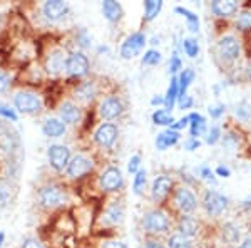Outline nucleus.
Segmentation results:
<instances>
[{
	"label": "nucleus",
	"instance_id": "864d4df0",
	"mask_svg": "<svg viewBox=\"0 0 251 248\" xmlns=\"http://www.w3.org/2000/svg\"><path fill=\"white\" fill-rule=\"evenodd\" d=\"M144 248H166V247L161 242H157V240L149 238V240H146V242H144Z\"/></svg>",
	"mask_w": 251,
	"mask_h": 248
},
{
	"label": "nucleus",
	"instance_id": "1a4fd4ad",
	"mask_svg": "<svg viewBox=\"0 0 251 248\" xmlns=\"http://www.w3.org/2000/svg\"><path fill=\"white\" fill-rule=\"evenodd\" d=\"M92 169H94V161L91 158L84 156V154H77L69 163L66 173L71 180H79V178L86 176L87 173H91Z\"/></svg>",
	"mask_w": 251,
	"mask_h": 248
},
{
	"label": "nucleus",
	"instance_id": "c756f323",
	"mask_svg": "<svg viewBox=\"0 0 251 248\" xmlns=\"http://www.w3.org/2000/svg\"><path fill=\"white\" fill-rule=\"evenodd\" d=\"M164 3L161 0H148L144 2V20L146 22H151L159 15L161 9H163Z\"/></svg>",
	"mask_w": 251,
	"mask_h": 248
},
{
	"label": "nucleus",
	"instance_id": "ea45409f",
	"mask_svg": "<svg viewBox=\"0 0 251 248\" xmlns=\"http://www.w3.org/2000/svg\"><path fill=\"white\" fill-rule=\"evenodd\" d=\"M198 176H200L201 180L211 183V185H214V183H216V176H214V171H211V168H208V166H200V169H198Z\"/></svg>",
	"mask_w": 251,
	"mask_h": 248
},
{
	"label": "nucleus",
	"instance_id": "c9c22d12",
	"mask_svg": "<svg viewBox=\"0 0 251 248\" xmlns=\"http://www.w3.org/2000/svg\"><path fill=\"white\" fill-rule=\"evenodd\" d=\"M146 183H148V173H146V169L141 168L139 171L134 174V183H132V190H134L136 194H141L146 186Z\"/></svg>",
	"mask_w": 251,
	"mask_h": 248
},
{
	"label": "nucleus",
	"instance_id": "f03ea898",
	"mask_svg": "<svg viewBox=\"0 0 251 248\" xmlns=\"http://www.w3.org/2000/svg\"><path fill=\"white\" fill-rule=\"evenodd\" d=\"M203 210L206 211V215L211 218H218L228 210V205H229V200L225 196L223 193L216 190H206L204 194H203Z\"/></svg>",
	"mask_w": 251,
	"mask_h": 248
},
{
	"label": "nucleus",
	"instance_id": "39448f33",
	"mask_svg": "<svg viewBox=\"0 0 251 248\" xmlns=\"http://www.w3.org/2000/svg\"><path fill=\"white\" fill-rule=\"evenodd\" d=\"M39 200L44 206H47V208H55V206H60L66 203L67 194L62 186L49 185V186H44V188L39 191Z\"/></svg>",
	"mask_w": 251,
	"mask_h": 248
},
{
	"label": "nucleus",
	"instance_id": "a878e982",
	"mask_svg": "<svg viewBox=\"0 0 251 248\" xmlns=\"http://www.w3.org/2000/svg\"><path fill=\"white\" fill-rule=\"evenodd\" d=\"M174 12H176V14H181L186 19L189 32H193V34H198V32H200V17H198L194 12L184 9V7H174Z\"/></svg>",
	"mask_w": 251,
	"mask_h": 248
},
{
	"label": "nucleus",
	"instance_id": "2f4dec72",
	"mask_svg": "<svg viewBox=\"0 0 251 248\" xmlns=\"http://www.w3.org/2000/svg\"><path fill=\"white\" fill-rule=\"evenodd\" d=\"M181 49H183L184 54L191 59H194L198 54H200V44H198V40L193 37H184L181 40Z\"/></svg>",
	"mask_w": 251,
	"mask_h": 248
},
{
	"label": "nucleus",
	"instance_id": "603ef678",
	"mask_svg": "<svg viewBox=\"0 0 251 248\" xmlns=\"http://www.w3.org/2000/svg\"><path fill=\"white\" fill-rule=\"evenodd\" d=\"M10 84V79L7 74H3V72H0V92L7 91V87H9Z\"/></svg>",
	"mask_w": 251,
	"mask_h": 248
},
{
	"label": "nucleus",
	"instance_id": "7ed1b4c3",
	"mask_svg": "<svg viewBox=\"0 0 251 248\" xmlns=\"http://www.w3.org/2000/svg\"><path fill=\"white\" fill-rule=\"evenodd\" d=\"M216 54L223 62L229 64L240 59L241 55V44L234 35H221L216 42Z\"/></svg>",
	"mask_w": 251,
	"mask_h": 248
},
{
	"label": "nucleus",
	"instance_id": "9d476101",
	"mask_svg": "<svg viewBox=\"0 0 251 248\" xmlns=\"http://www.w3.org/2000/svg\"><path fill=\"white\" fill-rule=\"evenodd\" d=\"M99 185L104 191H109V193L119 191L124 185V178H123L121 169L116 168V166H111V168L104 169L99 176Z\"/></svg>",
	"mask_w": 251,
	"mask_h": 248
},
{
	"label": "nucleus",
	"instance_id": "052dcab7",
	"mask_svg": "<svg viewBox=\"0 0 251 248\" xmlns=\"http://www.w3.org/2000/svg\"><path fill=\"white\" fill-rule=\"evenodd\" d=\"M248 72H250V76H251V62H250V66H248Z\"/></svg>",
	"mask_w": 251,
	"mask_h": 248
},
{
	"label": "nucleus",
	"instance_id": "f257e3e1",
	"mask_svg": "<svg viewBox=\"0 0 251 248\" xmlns=\"http://www.w3.org/2000/svg\"><path fill=\"white\" fill-rule=\"evenodd\" d=\"M169 226H171V218H169V215L166 211L159 208L148 211L143 218V228L149 235L166 233L169 230Z\"/></svg>",
	"mask_w": 251,
	"mask_h": 248
},
{
	"label": "nucleus",
	"instance_id": "a19ab883",
	"mask_svg": "<svg viewBox=\"0 0 251 248\" xmlns=\"http://www.w3.org/2000/svg\"><path fill=\"white\" fill-rule=\"evenodd\" d=\"M226 112V106L220 103V104H213L208 108V114L213 117V119H220L221 116H225Z\"/></svg>",
	"mask_w": 251,
	"mask_h": 248
},
{
	"label": "nucleus",
	"instance_id": "f8f14e48",
	"mask_svg": "<svg viewBox=\"0 0 251 248\" xmlns=\"http://www.w3.org/2000/svg\"><path fill=\"white\" fill-rule=\"evenodd\" d=\"M123 112H124V104L117 96H107L106 99H102V103L99 106V114L106 121L117 119V117L123 116Z\"/></svg>",
	"mask_w": 251,
	"mask_h": 248
},
{
	"label": "nucleus",
	"instance_id": "9b49d317",
	"mask_svg": "<svg viewBox=\"0 0 251 248\" xmlns=\"http://www.w3.org/2000/svg\"><path fill=\"white\" fill-rule=\"evenodd\" d=\"M66 72L71 77H82L89 72V59L84 52H72L67 55Z\"/></svg>",
	"mask_w": 251,
	"mask_h": 248
},
{
	"label": "nucleus",
	"instance_id": "8fccbe9b",
	"mask_svg": "<svg viewBox=\"0 0 251 248\" xmlns=\"http://www.w3.org/2000/svg\"><path fill=\"white\" fill-rule=\"evenodd\" d=\"M22 248H44V245L35 238H27V240H24Z\"/></svg>",
	"mask_w": 251,
	"mask_h": 248
},
{
	"label": "nucleus",
	"instance_id": "c03bdc74",
	"mask_svg": "<svg viewBox=\"0 0 251 248\" xmlns=\"http://www.w3.org/2000/svg\"><path fill=\"white\" fill-rule=\"evenodd\" d=\"M201 148V141L200 139H194V138H188L184 141V149L186 151H196V149Z\"/></svg>",
	"mask_w": 251,
	"mask_h": 248
},
{
	"label": "nucleus",
	"instance_id": "3c124183",
	"mask_svg": "<svg viewBox=\"0 0 251 248\" xmlns=\"http://www.w3.org/2000/svg\"><path fill=\"white\" fill-rule=\"evenodd\" d=\"M214 174H218V176H221V178H229V176H231V169H229L228 166L220 165L216 168V171H214Z\"/></svg>",
	"mask_w": 251,
	"mask_h": 248
},
{
	"label": "nucleus",
	"instance_id": "4d7b16f0",
	"mask_svg": "<svg viewBox=\"0 0 251 248\" xmlns=\"http://www.w3.org/2000/svg\"><path fill=\"white\" fill-rule=\"evenodd\" d=\"M238 248H251V237H246V238L240 243V247H238Z\"/></svg>",
	"mask_w": 251,
	"mask_h": 248
},
{
	"label": "nucleus",
	"instance_id": "4468645a",
	"mask_svg": "<svg viewBox=\"0 0 251 248\" xmlns=\"http://www.w3.org/2000/svg\"><path fill=\"white\" fill-rule=\"evenodd\" d=\"M174 186V181L171 176H168V174H161V176H157L154 181H152V186H151V196L152 200L156 203H161L164 201L166 198L169 196V193H171Z\"/></svg>",
	"mask_w": 251,
	"mask_h": 248
},
{
	"label": "nucleus",
	"instance_id": "f3484780",
	"mask_svg": "<svg viewBox=\"0 0 251 248\" xmlns=\"http://www.w3.org/2000/svg\"><path fill=\"white\" fill-rule=\"evenodd\" d=\"M59 116H60V121H62L64 124H69V126H74L77 124L80 121V109L79 106H75L74 103H71V101H66V103L60 104L59 108Z\"/></svg>",
	"mask_w": 251,
	"mask_h": 248
},
{
	"label": "nucleus",
	"instance_id": "2eb2a0df",
	"mask_svg": "<svg viewBox=\"0 0 251 248\" xmlns=\"http://www.w3.org/2000/svg\"><path fill=\"white\" fill-rule=\"evenodd\" d=\"M42 12L47 20L59 22V20H62L69 14V3L62 2V0H49V2L44 3Z\"/></svg>",
	"mask_w": 251,
	"mask_h": 248
},
{
	"label": "nucleus",
	"instance_id": "cd10ccee",
	"mask_svg": "<svg viewBox=\"0 0 251 248\" xmlns=\"http://www.w3.org/2000/svg\"><path fill=\"white\" fill-rule=\"evenodd\" d=\"M96 86L94 83H91V81H86V83H80L77 87H75V96L79 97L80 101H84V103H91L92 99L96 97Z\"/></svg>",
	"mask_w": 251,
	"mask_h": 248
},
{
	"label": "nucleus",
	"instance_id": "a211bd4d",
	"mask_svg": "<svg viewBox=\"0 0 251 248\" xmlns=\"http://www.w3.org/2000/svg\"><path fill=\"white\" fill-rule=\"evenodd\" d=\"M177 233L183 235V237L193 238L200 233V221L196 218L191 217V215H183L177 220Z\"/></svg>",
	"mask_w": 251,
	"mask_h": 248
},
{
	"label": "nucleus",
	"instance_id": "dca6fc26",
	"mask_svg": "<svg viewBox=\"0 0 251 248\" xmlns=\"http://www.w3.org/2000/svg\"><path fill=\"white\" fill-rule=\"evenodd\" d=\"M240 9L236 0H214L211 2V12L220 19H229Z\"/></svg>",
	"mask_w": 251,
	"mask_h": 248
},
{
	"label": "nucleus",
	"instance_id": "680f3d73",
	"mask_svg": "<svg viewBox=\"0 0 251 248\" xmlns=\"http://www.w3.org/2000/svg\"><path fill=\"white\" fill-rule=\"evenodd\" d=\"M0 20H2V19H0Z\"/></svg>",
	"mask_w": 251,
	"mask_h": 248
},
{
	"label": "nucleus",
	"instance_id": "4be33fe9",
	"mask_svg": "<svg viewBox=\"0 0 251 248\" xmlns=\"http://www.w3.org/2000/svg\"><path fill=\"white\" fill-rule=\"evenodd\" d=\"M221 238L226 245H238L241 240V228L234 221H228L221 226Z\"/></svg>",
	"mask_w": 251,
	"mask_h": 248
},
{
	"label": "nucleus",
	"instance_id": "aec40b11",
	"mask_svg": "<svg viewBox=\"0 0 251 248\" xmlns=\"http://www.w3.org/2000/svg\"><path fill=\"white\" fill-rule=\"evenodd\" d=\"M179 139H181V133L174 131V129H171V128H168L166 131L157 134L156 148L159 149V151H166L168 148H171V146L179 143Z\"/></svg>",
	"mask_w": 251,
	"mask_h": 248
},
{
	"label": "nucleus",
	"instance_id": "4c0bfd02",
	"mask_svg": "<svg viewBox=\"0 0 251 248\" xmlns=\"http://www.w3.org/2000/svg\"><path fill=\"white\" fill-rule=\"evenodd\" d=\"M181 71H183V60H181L177 51H174L173 55H171V60H169V74L174 77L177 72H181Z\"/></svg>",
	"mask_w": 251,
	"mask_h": 248
},
{
	"label": "nucleus",
	"instance_id": "5fc2aeb1",
	"mask_svg": "<svg viewBox=\"0 0 251 248\" xmlns=\"http://www.w3.org/2000/svg\"><path fill=\"white\" fill-rule=\"evenodd\" d=\"M7 200H9V191L3 188V186H0V205H5Z\"/></svg>",
	"mask_w": 251,
	"mask_h": 248
},
{
	"label": "nucleus",
	"instance_id": "13d9d810",
	"mask_svg": "<svg viewBox=\"0 0 251 248\" xmlns=\"http://www.w3.org/2000/svg\"><path fill=\"white\" fill-rule=\"evenodd\" d=\"M3 238H5V235H3L2 231H0V247H2V243H3Z\"/></svg>",
	"mask_w": 251,
	"mask_h": 248
},
{
	"label": "nucleus",
	"instance_id": "6e6552de",
	"mask_svg": "<svg viewBox=\"0 0 251 248\" xmlns=\"http://www.w3.org/2000/svg\"><path fill=\"white\" fill-rule=\"evenodd\" d=\"M47 158L55 171H64L71 163V149L64 144H52L47 151Z\"/></svg>",
	"mask_w": 251,
	"mask_h": 248
},
{
	"label": "nucleus",
	"instance_id": "49530a36",
	"mask_svg": "<svg viewBox=\"0 0 251 248\" xmlns=\"http://www.w3.org/2000/svg\"><path fill=\"white\" fill-rule=\"evenodd\" d=\"M77 40H79V46H80V47H84V49H86V47H91V37H89L87 32L84 30V29L79 32Z\"/></svg>",
	"mask_w": 251,
	"mask_h": 248
},
{
	"label": "nucleus",
	"instance_id": "b1692460",
	"mask_svg": "<svg viewBox=\"0 0 251 248\" xmlns=\"http://www.w3.org/2000/svg\"><path fill=\"white\" fill-rule=\"evenodd\" d=\"M177 97H179V84H177V76L171 77V83L168 86V91L164 94V106H166V111L171 112L174 109V106L177 104Z\"/></svg>",
	"mask_w": 251,
	"mask_h": 248
},
{
	"label": "nucleus",
	"instance_id": "6ab92c4d",
	"mask_svg": "<svg viewBox=\"0 0 251 248\" xmlns=\"http://www.w3.org/2000/svg\"><path fill=\"white\" fill-rule=\"evenodd\" d=\"M189 119V138H194V139H200V136H204L206 131H208V123H206V117L200 112H191L188 114Z\"/></svg>",
	"mask_w": 251,
	"mask_h": 248
},
{
	"label": "nucleus",
	"instance_id": "393cba45",
	"mask_svg": "<svg viewBox=\"0 0 251 248\" xmlns=\"http://www.w3.org/2000/svg\"><path fill=\"white\" fill-rule=\"evenodd\" d=\"M42 131L49 138H60L64 133H66V124H64L60 119L50 117V119H47L46 123H44Z\"/></svg>",
	"mask_w": 251,
	"mask_h": 248
},
{
	"label": "nucleus",
	"instance_id": "ddd939ff",
	"mask_svg": "<svg viewBox=\"0 0 251 248\" xmlns=\"http://www.w3.org/2000/svg\"><path fill=\"white\" fill-rule=\"evenodd\" d=\"M117 136H119V129H117V126L111 124V123H104L96 129L94 141L99 146H102V148H112L116 143V139H117Z\"/></svg>",
	"mask_w": 251,
	"mask_h": 248
},
{
	"label": "nucleus",
	"instance_id": "09e8293b",
	"mask_svg": "<svg viewBox=\"0 0 251 248\" xmlns=\"http://www.w3.org/2000/svg\"><path fill=\"white\" fill-rule=\"evenodd\" d=\"M188 126H189V119H188V116H184V117H181V119H177L176 123L171 126V129H174V131H181V129L188 128Z\"/></svg>",
	"mask_w": 251,
	"mask_h": 248
},
{
	"label": "nucleus",
	"instance_id": "0eeeda50",
	"mask_svg": "<svg viewBox=\"0 0 251 248\" xmlns=\"http://www.w3.org/2000/svg\"><path fill=\"white\" fill-rule=\"evenodd\" d=\"M14 106L24 114H35V112H39L42 109V101L34 92L24 91L14 97Z\"/></svg>",
	"mask_w": 251,
	"mask_h": 248
},
{
	"label": "nucleus",
	"instance_id": "e433bc0d",
	"mask_svg": "<svg viewBox=\"0 0 251 248\" xmlns=\"http://www.w3.org/2000/svg\"><path fill=\"white\" fill-rule=\"evenodd\" d=\"M223 138V134H221V129H220V126H211V128H208V131H206L204 134V143L206 144H209V146H213V144H216L218 141H220Z\"/></svg>",
	"mask_w": 251,
	"mask_h": 248
},
{
	"label": "nucleus",
	"instance_id": "de8ad7c7",
	"mask_svg": "<svg viewBox=\"0 0 251 248\" xmlns=\"http://www.w3.org/2000/svg\"><path fill=\"white\" fill-rule=\"evenodd\" d=\"M0 116L7 117V119H12V121H17V114H15L10 108H7V106H3V104H0Z\"/></svg>",
	"mask_w": 251,
	"mask_h": 248
},
{
	"label": "nucleus",
	"instance_id": "6e6d98bb",
	"mask_svg": "<svg viewBox=\"0 0 251 248\" xmlns=\"http://www.w3.org/2000/svg\"><path fill=\"white\" fill-rule=\"evenodd\" d=\"M164 103H166V101H164V96H154V97L151 99V104H152V106H163Z\"/></svg>",
	"mask_w": 251,
	"mask_h": 248
},
{
	"label": "nucleus",
	"instance_id": "37998d69",
	"mask_svg": "<svg viewBox=\"0 0 251 248\" xmlns=\"http://www.w3.org/2000/svg\"><path fill=\"white\" fill-rule=\"evenodd\" d=\"M193 104H194V99L189 94H186V96L177 99V108L183 109V111H184V109H191Z\"/></svg>",
	"mask_w": 251,
	"mask_h": 248
},
{
	"label": "nucleus",
	"instance_id": "a18cd8bd",
	"mask_svg": "<svg viewBox=\"0 0 251 248\" xmlns=\"http://www.w3.org/2000/svg\"><path fill=\"white\" fill-rule=\"evenodd\" d=\"M100 248H129V247L124 242H119V240H106V242H102Z\"/></svg>",
	"mask_w": 251,
	"mask_h": 248
},
{
	"label": "nucleus",
	"instance_id": "79ce46f5",
	"mask_svg": "<svg viewBox=\"0 0 251 248\" xmlns=\"http://www.w3.org/2000/svg\"><path fill=\"white\" fill-rule=\"evenodd\" d=\"M141 169V156L139 154H134V156L129 160V165H127V171L131 174H136L137 171Z\"/></svg>",
	"mask_w": 251,
	"mask_h": 248
},
{
	"label": "nucleus",
	"instance_id": "7c9ffc66",
	"mask_svg": "<svg viewBox=\"0 0 251 248\" xmlns=\"http://www.w3.org/2000/svg\"><path fill=\"white\" fill-rule=\"evenodd\" d=\"M152 123L156 126H166V128H171V126L176 123V119L173 117V114L166 109H156L152 112Z\"/></svg>",
	"mask_w": 251,
	"mask_h": 248
},
{
	"label": "nucleus",
	"instance_id": "20e7f679",
	"mask_svg": "<svg viewBox=\"0 0 251 248\" xmlns=\"http://www.w3.org/2000/svg\"><path fill=\"white\" fill-rule=\"evenodd\" d=\"M148 44V37L144 35V32H134L121 46V57L123 59H134L136 55H139L143 52L144 46Z\"/></svg>",
	"mask_w": 251,
	"mask_h": 248
},
{
	"label": "nucleus",
	"instance_id": "423d86ee",
	"mask_svg": "<svg viewBox=\"0 0 251 248\" xmlns=\"http://www.w3.org/2000/svg\"><path fill=\"white\" fill-rule=\"evenodd\" d=\"M174 205L183 215H189L198 208V198L188 186H179L174 191Z\"/></svg>",
	"mask_w": 251,
	"mask_h": 248
},
{
	"label": "nucleus",
	"instance_id": "473e14b6",
	"mask_svg": "<svg viewBox=\"0 0 251 248\" xmlns=\"http://www.w3.org/2000/svg\"><path fill=\"white\" fill-rule=\"evenodd\" d=\"M168 248H193V242L191 238L174 233L168 238Z\"/></svg>",
	"mask_w": 251,
	"mask_h": 248
},
{
	"label": "nucleus",
	"instance_id": "58836bf2",
	"mask_svg": "<svg viewBox=\"0 0 251 248\" xmlns=\"http://www.w3.org/2000/svg\"><path fill=\"white\" fill-rule=\"evenodd\" d=\"M123 217H124V211L119 205H112L111 208L107 210V218L111 220L112 223H121L123 221Z\"/></svg>",
	"mask_w": 251,
	"mask_h": 248
},
{
	"label": "nucleus",
	"instance_id": "72a5a7b5",
	"mask_svg": "<svg viewBox=\"0 0 251 248\" xmlns=\"http://www.w3.org/2000/svg\"><path fill=\"white\" fill-rule=\"evenodd\" d=\"M161 60H163V54L156 49H149V51L144 52L141 62H143V66H157Z\"/></svg>",
	"mask_w": 251,
	"mask_h": 248
},
{
	"label": "nucleus",
	"instance_id": "5701e85b",
	"mask_svg": "<svg viewBox=\"0 0 251 248\" xmlns=\"http://www.w3.org/2000/svg\"><path fill=\"white\" fill-rule=\"evenodd\" d=\"M102 14L109 22H119L124 15L123 5L119 2H114V0H106L102 2Z\"/></svg>",
	"mask_w": 251,
	"mask_h": 248
},
{
	"label": "nucleus",
	"instance_id": "bb28decb",
	"mask_svg": "<svg viewBox=\"0 0 251 248\" xmlns=\"http://www.w3.org/2000/svg\"><path fill=\"white\" fill-rule=\"evenodd\" d=\"M234 27L240 32H251V7L246 5L245 9L238 12L236 20H234Z\"/></svg>",
	"mask_w": 251,
	"mask_h": 248
},
{
	"label": "nucleus",
	"instance_id": "bf43d9fd",
	"mask_svg": "<svg viewBox=\"0 0 251 248\" xmlns=\"http://www.w3.org/2000/svg\"><path fill=\"white\" fill-rule=\"evenodd\" d=\"M151 44H152V46H156V44H159V39L152 37V40H151Z\"/></svg>",
	"mask_w": 251,
	"mask_h": 248
},
{
	"label": "nucleus",
	"instance_id": "c85d7f7f",
	"mask_svg": "<svg viewBox=\"0 0 251 248\" xmlns=\"http://www.w3.org/2000/svg\"><path fill=\"white\" fill-rule=\"evenodd\" d=\"M194 71L193 69H183V71L179 72V76H177V84H179V97H183L188 94V87L191 86V83L194 81ZM177 97V99H179Z\"/></svg>",
	"mask_w": 251,
	"mask_h": 248
},
{
	"label": "nucleus",
	"instance_id": "f704fd0d",
	"mask_svg": "<svg viewBox=\"0 0 251 248\" xmlns=\"http://www.w3.org/2000/svg\"><path fill=\"white\" fill-rule=\"evenodd\" d=\"M234 116L238 117L240 121H248L251 117V106L246 99H243L241 103L236 104V108H234Z\"/></svg>",
	"mask_w": 251,
	"mask_h": 248
},
{
	"label": "nucleus",
	"instance_id": "412c9836",
	"mask_svg": "<svg viewBox=\"0 0 251 248\" xmlns=\"http://www.w3.org/2000/svg\"><path fill=\"white\" fill-rule=\"evenodd\" d=\"M66 62H67L66 54L62 51H54L52 54H49V57L46 60V67L50 74L57 76L62 71H66Z\"/></svg>",
	"mask_w": 251,
	"mask_h": 248
}]
</instances>
